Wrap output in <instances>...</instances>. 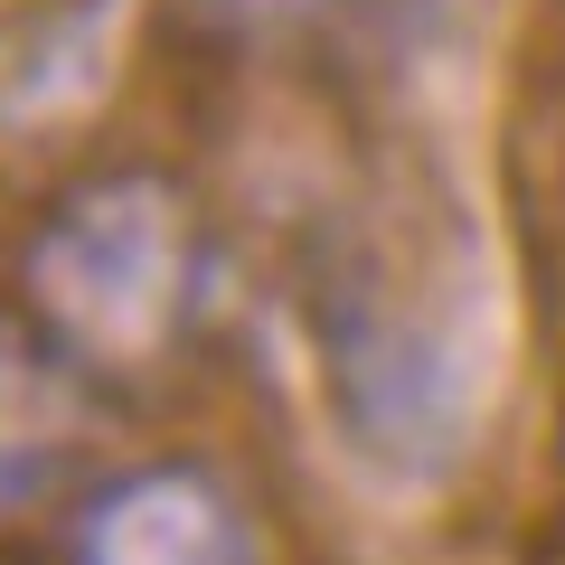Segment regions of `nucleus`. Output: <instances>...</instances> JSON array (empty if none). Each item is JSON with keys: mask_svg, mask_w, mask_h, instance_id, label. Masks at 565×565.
<instances>
[{"mask_svg": "<svg viewBox=\"0 0 565 565\" xmlns=\"http://www.w3.org/2000/svg\"><path fill=\"white\" fill-rule=\"evenodd\" d=\"M199 302V217L161 170L66 189L29 236V321L95 377L161 367Z\"/></svg>", "mask_w": 565, "mask_h": 565, "instance_id": "1", "label": "nucleus"}, {"mask_svg": "<svg viewBox=\"0 0 565 565\" xmlns=\"http://www.w3.org/2000/svg\"><path fill=\"white\" fill-rule=\"evenodd\" d=\"M76 565H264L245 500L199 462H141L76 519Z\"/></svg>", "mask_w": 565, "mask_h": 565, "instance_id": "2", "label": "nucleus"}, {"mask_svg": "<svg viewBox=\"0 0 565 565\" xmlns=\"http://www.w3.org/2000/svg\"><path fill=\"white\" fill-rule=\"evenodd\" d=\"M95 367H76L39 321H0V527L57 500L95 434Z\"/></svg>", "mask_w": 565, "mask_h": 565, "instance_id": "3", "label": "nucleus"}]
</instances>
